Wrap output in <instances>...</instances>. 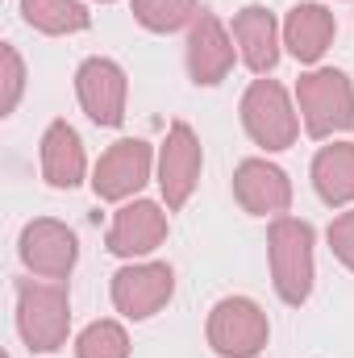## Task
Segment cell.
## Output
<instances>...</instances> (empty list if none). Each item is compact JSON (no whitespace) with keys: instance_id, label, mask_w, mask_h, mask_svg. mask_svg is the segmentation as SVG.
Segmentation results:
<instances>
[{"instance_id":"5","label":"cell","mask_w":354,"mask_h":358,"mask_svg":"<svg viewBox=\"0 0 354 358\" xmlns=\"http://www.w3.org/2000/svg\"><path fill=\"white\" fill-rule=\"evenodd\" d=\"M304 100H309V129L325 134L330 125H351V96L338 71H321L304 84Z\"/></svg>"},{"instance_id":"15","label":"cell","mask_w":354,"mask_h":358,"mask_svg":"<svg viewBox=\"0 0 354 358\" xmlns=\"http://www.w3.org/2000/svg\"><path fill=\"white\" fill-rule=\"evenodd\" d=\"M25 21L59 34V29H84L88 13L76 0H25Z\"/></svg>"},{"instance_id":"13","label":"cell","mask_w":354,"mask_h":358,"mask_svg":"<svg viewBox=\"0 0 354 358\" xmlns=\"http://www.w3.org/2000/svg\"><path fill=\"white\" fill-rule=\"evenodd\" d=\"M317 187L325 200H346L354 192V150L351 146H334L317 159Z\"/></svg>"},{"instance_id":"8","label":"cell","mask_w":354,"mask_h":358,"mask_svg":"<svg viewBox=\"0 0 354 358\" xmlns=\"http://www.w3.org/2000/svg\"><path fill=\"white\" fill-rule=\"evenodd\" d=\"M146 179V146L142 142H117L113 155H104L96 171V192L100 196H125Z\"/></svg>"},{"instance_id":"17","label":"cell","mask_w":354,"mask_h":358,"mask_svg":"<svg viewBox=\"0 0 354 358\" xmlns=\"http://www.w3.org/2000/svg\"><path fill=\"white\" fill-rule=\"evenodd\" d=\"M80 358H125V334L117 325H92L80 338Z\"/></svg>"},{"instance_id":"18","label":"cell","mask_w":354,"mask_h":358,"mask_svg":"<svg viewBox=\"0 0 354 358\" xmlns=\"http://www.w3.org/2000/svg\"><path fill=\"white\" fill-rule=\"evenodd\" d=\"M192 0H138V21L150 29H176L187 17Z\"/></svg>"},{"instance_id":"16","label":"cell","mask_w":354,"mask_h":358,"mask_svg":"<svg viewBox=\"0 0 354 358\" xmlns=\"http://www.w3.org/2000/svg\"><path fill=\"white\" fill-rule=\"evenodd\" d=\"M21 304H25V308H34V304H38V308H55V317H63V308H59L63 300H59L55 292H29V287H25V292H21ZM21 329H25V338L34 342V350H55V342H59L55 329H46V317L34 321V313H21Z\"/></svg>"},{"instance_id":"20","label":"cell","mask_w":354,"mask_h":358,"mask_svg":"<svg viewBox=\"0 0 354 358\" xmlns=\"http://www.w3.org/2000/svg\"><path fill=\"white\" fill-rule=\"evenodd\" d=\"M4 59H8V100H4V108H13L17 88H21V71H17V55L13 50H4Z\"/></svg>"},{"instance_id":"10","label":"cell","mask_w":354,"mask_h":358,"mask_svg":"<svg viewBox=\"0 0 354 358\" xmlns=\"http://www.w3.org/2000/svg\"><path fill=\"white\" fill-rule=\"evenodd\" d=\"M163 234V221H159V208L155 204H138V208H125L117 229H113V250L117 255H142L159 242Z\"/></svg>"},{"instance_id":"4","label":"cell","mask_w":354,"mask_h":358,"mask_svg":"<svg viewBox=\"0 0 354 358\" xmlns=\"http://www.w3.org/2000/svg\"><path fill=\"white\" fill-rule=\"evenodd\" d=\"M246 125L271 150H279L292 138V117H288L283 92L275 88V84H255V92L246 96Z\"/></svg>"},{"instance_id":"19","label":"cell","mask_w":354,"mask_h":358,"mask_svg":"<svg viewBox=\"0 0 354 358\" xmlns=\"http://www.w3.org/2000/svg\"><path fill=\"white\" fill-rule=\"evenodd\" d=\"M330 238H334L338 255H342V259H346V263L354 267V213H351V217H342V221L330 229Z\"/></svg>"},{"instance_id":"2","label":"cell","mask_w":354,"mask_h":358,"mask_svg":"<svg viewBox=\"0 0 354 358\" xmlns=\"http://www.w3.org/2000/svg\"><path fill=\"white\" fill-rule=\"evenodd\" d=\"M263 317H259V308L255 304H246V300H225L221 308H217V321H213V342H217V350L221 355H255L259 350V342H263Z\"/></svg>"},{"instance_id":"1","label":"cell","mask_w":354,"mask_h":358,"mask_svg":"<svg viewBox=\"0 0 354 358\" xmlns=\"http://www.w3.org/2000/svg\"><path fill=\"white\" fill-rule=\"evenodd\" d=\"M271 263H275V287L288 304H300L309 296V279H313V267H309V225H296V221H279L275 234H271Z\"/></svg>"},{"instance_id":"12","label":"cell","mask_w":354,"mask_h":358,"mask_svg":"<svg viewBox=\"0 0 354 358\" xmlns=\"http://www.w3.org/2000/svg\"><path fill=\"white\" fill-rule=\"evenodd\" d=\"M80 167H84V155H80L76 129H67L63 121L50 125V134H46V171H50V183L71 187L80 179Z\"/></svg>"},{"instance_id":"14","label":"cell","mask_w":354,"mask_h":358,"mask_svg":"<svg viewBox=\"0 0 354 358\" xmlns=\"http://www.w3.org/2000/svg\"><path fill=\"white\" fill-rule=\"evenodd\" d=\"M238 34H242V42H246V59H250V67H255V71H267V67L275 63L271 17H267L263 8H246V13L238 17Z\"/></svg>"},{"instance_id":"3","label":"cell","mask_w":354,"mask_h":358,"mask_svg":"<svg viewBox=\"0 0 354 358\" xmlns=\"http://www.w3.org/2000/svg\"><path fill=\"white\" fill-rule=\"evenodd\" d=\"M121 71H117V63H108V59H92L84 63V71H80V96H84V104H88L92 121H100V125H117L121 121Z\"/></svg>"},{"instance_id":"11","label":"cell","mask_w":354,"mask_h":358,"mask_svg":"<svg viewBox=\"0 0 354 358\" xmlns=\"http://www.w3.org/2000/svg\"><path fill=\"white\" fill-rule=\"evenodd\" d=\"M330 34H334V21H330V13L317 8V4L296 8L292 21H288V46H292L296 59H317V55L325 50Z\"/></svg>"},{"instance_id":"9","label":"cell","mask_w":354,"mask_h":358,"mask_svg":"<svg viewBox=\"0 0 354 358\" xmlns=\"http://www.w3.org/2000/svg\"><path fill=\"white\" fill-rule=\"evenodd\" d=\"M229 59L234 55H229V46L221 38V25L204 13L200 25L192 29V76H196V84H217L225 76Z\"/></svg>"},{"instance_id":"7","label":"cell","mask_w":354,"mask_h":358,"mask_svg":"<svg viewBox=\"0 0 354 358\" xmlns=\"http://www.w3.org/2000/svg\"><path fill=\"white\" fill-rule=\"evenodd\" d=\"M171 296V271L167 267H146V271H125L117 275V304L129 317H150L159 300Z\"/></svg>"},{"instance_id":"6","label":"cell","mask_w":354,"mask_h":358,"mask_svg":"<svg viewBox=\"0 0 354 358\" xmlns=\"http://www.w3.org/2000/svg\"><path fill=\"white\" fill-rule=\"evenodd\" d=\"M196 171H200V146H196L187 125H176L171 142L163 150V192H167V204H183V196L196 183Z\"/></svg>"}]
</instances>
